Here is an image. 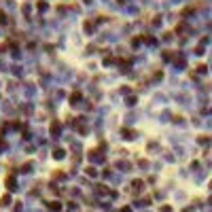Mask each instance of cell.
Wrapping results in <instances>:
<instances>
[{
	"instance_id": "1",
	"label": "cell",
	"mask_w": 212,
	"mask_h": 212,
	"mask_svg": "<svg viewBox=\"0 0 212 212\" xmlns=\"http://www.w3.org/2000/svg\"><path fill=\"white\" fill-rule=\"evenodd\" d=\"M142 180H134V182H131V187H134V193H138V191H142Z\"/></svg>"
},
{
	"instance_id": "2",
	"label": "cell",
	"mask_w": 212,
	"mask_h": 212,
	"mask_svg": "<svg viewBox=\"0 0 212 212\" xmlns=\"http://www.w3.org/2000/svg\"><path fill=\"white\" fill-rule=\"evenodd\" d=\"M59 127H61V123H59V121H53V123H51V131H53V134H57Z\"/></svg>"
},
{
	"instance_id": "3",
	"label": "cell",
	"mask_w": 212,
	"mask_h": 212,
	"mask_svg": "<svg viewBox=\"0 0 212 212\" xmlns=\"http://www.w3.org/2000/svg\"><path fill=\"white\" fill-rule=\"evenodd\" d=\"M47 208H49V210H59V201H49Z\"/></svg>"
},
{
	"instance_id": "4",
	"label": "cell",
	"mask_w": 212,
	"mask_h": 212,
	"mask_svg": "<svg viewBox=\"0 0 212 212\" xmlns=\"http://www.w3.org/2000/svg\"><path fill=\"white\" fill-rule=\"evenodd\" d=\"M53 157H55V159H61V157H64V151H61V148H55V153H53Z\"/></svg>"
},
{
	"instance_id": "5",
	"label": "cell",
	"mask_w": 212,
	"mask_h": 212,
	"mask_svg": "<svg viewBox=\"0 0 212 212\" xmlns=\"http://www.w3.org/2000/svg\"><path fill=\"white\" fill-rule=\"evenodd\" d=\"M78 98H81V93H78V91H74L72 95H70V100H72V104H74V102H76Z\"/></svg>"
},
{
	"instance_id": "6",
	"label": "cell",
	"mask_w": 212,
	"mask_h": 212,
	"mask_svg": "<svg viewBox=\"0 0 212 212\" xmlns=\"http://www.w3.org/2000/svg\"><path fill=\"white\" fill-rule=\"evenodd\" d=\"M6 184H8V189H15V180L13 178H6Z\"/></svg>"
},
{
	"instance_id": "7",
	"label": "cell",
	"mask_w": 212,
	"mask_h": 212,
	"mask_svg": "<svg viewBox=\"0 0 212 212\" xmlns=\"http://www.w3.org/2000/svg\"><path fill=\"white\" fill-rule=\"evenodd\" d=\"M6 204H8V195H4L2 199H0V206H6Z\"/></svg>"
},
{
	"instance_id": "8",
	"label": "cell",
	"mask_w": 212,
	"mask_h": 212,
	"mask_svg": "<svg viewBox=\"0 0 212 212\" xmlns=\"http://www.w3.org/2000/svg\"><path fill=\"white\" fill-rule=\"evenodd\" d=\"M210 204H212V197H210Z\"/></svg>"
}]
</instances>
